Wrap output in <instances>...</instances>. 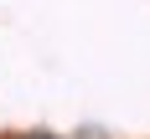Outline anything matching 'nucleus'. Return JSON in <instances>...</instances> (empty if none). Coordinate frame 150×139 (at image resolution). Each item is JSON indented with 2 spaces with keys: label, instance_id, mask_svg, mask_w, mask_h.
Listing matches in <instances>:
<instances>
[{
  "label": "nucleus",
  "instance_id": "obj_1",
  "mask_svg": "<svg viewBox=\"0 0 150 139\" xmlns=\"http://www.w3.org/2000/svg\"><path fill=\"white\" fill-rule=\"evenodd\" d=\"M21 139H62V134H47V129H31V134H21Z\"/></svg>",
  "mask_w": 150,
  "mask_h": 139
},
{
  "label": "nucleus",
  "instance_id": "obj_2",
  "mask_svg": "<svg viewBox=\"0 0 150 139\" xmlns=\"http://www.w3.org/2000/svg\"><path fill=\"white\" fill-rule=\"evenodd\" d=\"M78 139H109V134H98V129H83V134H78Z\"/></svg>",
  "mask_w": 150,
  "mask_h": 139
}]
</instances>
